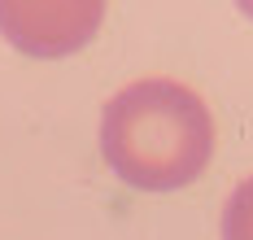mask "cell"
<instances>
[{"instance_id":"1","label":"cell","mask_w":253,"mask_h":240,"mask_svg":"<svg viewBox=\"0 0 253 240\" xmlns=\"http://www.w3.org/2000/svg\"><path fill=\"white\" fill-rule=\"evenodd\" d=\"M101 153L123 184L175 192L210 166V105L175 79H135L101 109Z\"/></svg>"},{"instance_id":"2","label":"cell","mask_w":253,"mask_h":240,"mask_svg":"<svg viewBox=\"0 0 253 240\" xmlns=\"http://www.w3.org/2000/svg\"><path fill=\"white\" fill-rule=\"evenodd\" d=\"M105 0H0V35L26 57H70L101 31Z\"/></svg>"},{"instance_id":"3","label":"cell","mask_w":253,"mask_h":240,"mask_svg":"<svg viewBox=\"0 0 253 240\" xmlns=\"http://www.w3.org/2000/svg\"><path fill=\"white\" fill-rule=\"evenodd\" d=\"M223 240H253V175L231 188L223 205Z\"/></svg>"},{"instance_id":"4","label":"cell","mask_w":253,"mask_h":240,"mask_svg":"<svg viewBox=\"0 0 253 240\" xmlns=\"http://www.w3.org/2000/svg\"><path fill=\"white\" fill-rule=\"evenodd\" d=\"M236 9H240L245 18H253V0H236Z\"/></svg>"}]
</instances>
